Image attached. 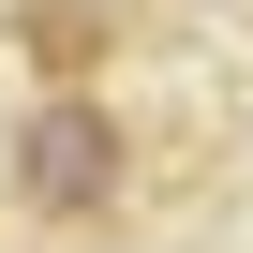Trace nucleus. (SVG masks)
<instances>
[{"mask_svg":"<svg viewBox=\"0 0 253 253\" xmlns=\"http://www.w3.org/2000/svg\"><path fill=\"white\" fill-rule=\"evenodd\" d=\"M0 194H15L30 223H104L119 194H134V119H119L89 75L75 89H30L15 149H0Z\"/></svg>","mask_w":253,"mask_h":253,"instance_id":"f257e3e1","label":"nucleus"},{"mask_svg":"<svg viewBox=\"0 0 253 253\" xmlns=\"http://www.w3.org/2000/svg\"><path fill=\"white\" fill-rule=\"evenodd\" d=\"M104 45H119V0H15V60H30V89L104 75Z\"/></svg>","mask_w":253,"mask_h":253,"instance_id":"f03ea898","label":"nucleus"}]
</instances>
